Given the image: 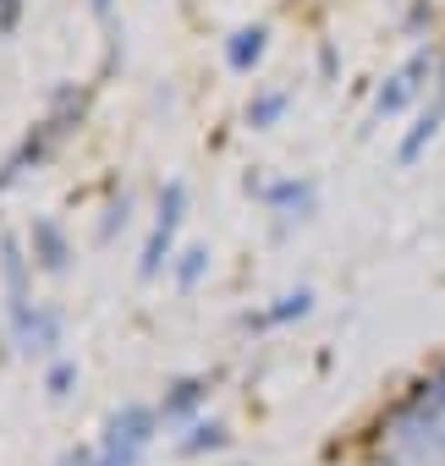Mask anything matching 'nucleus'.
<instances>
[{
  "label": "nucleus",
  "instance_id": "f257e3e1",
  "mask_svg": "<svg viewBox=\"0 0 445 466\" xmlns=\"http://www.w3.org/2000/svg\"><path fill=\"white\" fill-rule=\"evenodd\" d=\"M379 461L385 466H445V417H429L401 400L385 422Z\"/></svg>",
  "mask_w": 445,
  "mask_h": 466
},
{
  "label": "nucleus",
  "instance_id": "f03ea898",
  "mask_svg": "<svg viewBox=\"0 0 445 466\" xmlns=\"http://www.w3.org/2000/svg\"><path fill=\"white\" fill-rule=\"evenodd\" d=\"M440 50H434V39L429 45H418L379 88H374V121H390V116H401L407 105H418V99H429V88H434V77H440Z\"/></svg>",
  "mask_w": 445,
  "mask_h": 466
},
{
  "label": "nucleus",
  "instance_id": "7ed1b4c3",
  "mask_svg": "<svg viewBox=\"0 0 445 466\" xmlns=\"http://www.w3.org/2000/svg\"><path fill=\"white\" fill-rule=\"evenodd\" d=\"M154 428H160V411H149V406H121V411H110V422H105V433H99V466H138L143 461V450H149V439H154Z\"/></svg>",
  "mask_w": 445,
  "mask_h": 466
},
{
  "label": "nucleus",
  "instance_id": "20e7f679",
  "mask_svg": "<svg viewBox=\"0 0 445 466\" xmlns=\"http://www.w3.org/2000/svg\"><path fill=\"white\" fill-rule=\"evenodd\" d=\"M181 219H187V187H181V181H165V187H160V214H154V230H149L143 258H138V275H143V280H154V275L171 264V248H176Z\"/></svg>",
  "mask_w": 445,
  "mask_h": 466
},
{
  "label": "nucleus",
  "instance_id": "39448f33",
  "mask_svg": "<svg viewBox=\"0 0 445 466\" xmlns=\"http://www.w3.org/2000/svg\"><path fill=\"white\" fill-rule=\"evenodd\" d=\"M248 192L270 208V214H281V230L297 219H314V208H319V181H308V176H286V181H259V176H248Z\"/></svg>",
  "mask_w": 445,
  "mask_h": 466
},
{
  "label": "nucleus",
  "instance_id": "423d86ee",
  "mask_svg": "<svg viewBox=\"0 0 445 466\" xmlns=\"http://www.w3.org/2000/svg\"><path fill=\"white\" fill-rule=\"evenodd\" d=\"M12 340H17L23 357H50L61 346V313L56 308H39V302L17 308L12 313Z\"/></svg>",
  "mask_w": 445,
  "mask_h": 466
},
{
  "label": "nucleus",
  "instance_id": "0eeeda50",
  "mask_svg": "<svg viewBox=\"0 0 445 466\" xmlns=\"http://www.w3.org/2000/svg\"><path fill=\"white\" fill-rule=\"evenodd\" d=\"M440 132H445V61H440V77H434V88H429V99H423V110H418V121H412V132L401 137L396 159H401V165H418L423 148H429Z\"/></svg>",
  "mask_w": 445,
  "mask_h": 466
},
{
  "label": "nucleus",
  "instance_id": "6e6552de",
  "mask_svg": "<svg viewBox=\"0 0 445 466\" xmlns=\"http://www.w3.org/2000/svg\"><path fill=\"white\" fill-rule=\"evenodd\" d=\"M264 50H270V28H264V23H248V28H237V34L226 39V66H232L237 77H248V72L264 61Z\"/></svg>",
  "mask_w": 445,
  "mask_h": 466
},
{
  "label": "nucleus",
  "instance_id": "1a4fd4ad",
  "mask_svg": "<svg viewBox=\"0 0 445 466\" xmlns=\"http://www.w3.org/2000/svg\"><path fill=\"white\" fill-rule=\"evenodd\" d=\"M28 242H34V258H39V269L61 275V269L72 264V248H67V230H61L56 219H34V230H28Z\"/></svg>",
  "mask_w": 445,
  "mask_h": 466
},
{
  "label": "nucleus",
  "instance_id": "9d476101",
  "mask_svg": "<svg viewBox=\"0 0 445 466\" xmlns=\"http://www.w3.org/2000/svg\"><path fill=\"white\" fill-rule=\"evenodd\" d=\"M0 269H6V313L28 308V258H23V242L17 237L0 242Z\"/></svg>",
  "mask_w": 445,
  "mask_h": 466
},
{
  "label": "nucleus",
  "instance_id": "9b49d317",
  "mask_svg": "<svg viewBox=\"0 0 445 466\" xmlns=\"http://www.w3.org/2000/svg\"><path fill=\"white\" fill-rule=\"evenodd\" d=\"M308 308H314V291H308V286H297V291L275 297V308H264V313H248V324H254V329H275V324L308 319Z\"/></svg>",
  "mask_w": 445,
  "mask_h": 466
},
{
  "label": "nucleus",
  "instance_id": "f8f14e48",
  "mask_svg": "<svg viewBox=\"0 0 445 466\" xmlns=\"http://www.w3.org/2000/svg\"><path fill=\"white\" fill-rule=\"evenodd\" d=\"M203 400H209V379H176L160 411H165V422H187Z\"/></svg>",
  "mask_w": 445,
  "mask_h": 466
},
{
  "label": "nucleus",
  "instance_id": "ddd939ff",
  "mask_svg": "<svg viewBox=\"0 0 445 466\" xmlns=\"http://www.w3.org/2000/svg\"><path fill=\"white\" fill-rule=\"evenodd\" d=\"M286 110H292V88H264V94L248 99V127L254 132H270V127H281Z\"/></svg>",
  "mask_w": 445,
  "mask_h": 466
},
{
  "label": "nucleus",
  "instance_id": "4468645a",
  "mask_svg": "<svg viewBox=\"0 0 445 466\" xmlns=\"http://www.w3.org/2000/svg\"><path fill=\"white\" fill-rule=\"evenodd\" d=\"M220 444H226V422H192L187 439H176L181 455H203V450H220Z\"/></svg>",
  "mask_w": 445,
  "mask_h": 466
},
{
  "label": "nucleus",
  "instance_id": "2eb2a0df",
  "mask_svg": "<svg viewBox=\"0 0 445 466\" xmlns=\"http://www.w3.org/2000/svg\"><path fill=\"white\" fill-rule=\"evenodd\" d=\"M171 275H176V286H181V291H192V286L209 275V248H187L181 258H171Z\"/></svg>",
  "mask_w": 445,
  "mask_h": 466
},
{
  "label": "nucleus",
  "instance_id": "dca6fc26",
  "mask_svg": "<svg viewBox=\"0 0 445 466\" xmlns=\"http://www.w3.org/2000/svg\"><path fill=\"white\" fill-rule=\"evenodd\" d=\"M72 384H78V368H72V362H50V373H45V390H50L56 400H67V395H72Z\"/></svg>",
  "mask_w": 445,
  "mask_h": 466
},
{
  "label": "nucleus",
  "instance_id": "f3484780",
  "mask_svg": "<svg viewBox=\"0 0 445 466\" xmlns=\"http://www.w3.org/2000/svg\"><path fill=\"white\" fill-rule=\"evenodd\" d=\"M127 219H132V198H127V192H121V203H110V219H105V230H99V237H105V242H110V237H116V230H121V225H127Z\"/></svg>",
  "mask_w": 445,
  "mask_h": 466
},
{
  "label": "nucleus",
  "instance_id": "a211bd4d",
  "mask_svg": "<svg viewBox=\"0 0 445 466\" xmlns=\"http://www.w3.org/2000/svg\"><path fill=\"white\" fill-rule=\"evenodd\" d=\"M17 23H23V0H0V39L17 34Z\"/></svg>",
  "mask_w": 445,
  "mask_h": 466
},
{
  "label": "nucleus",
  "instance_id": "6ab92c4d",
  "mask_svg": "<svg viewBox=\"0 0 445 466\" xmlns=\"http://www.w3.org/2000/svg\"><path fill=\"white\" fill-rule=\"evenodd\" d=\"M88 6H94V17H110V6H116V0H88Z\"/></svg>",
  "mask_w": 445,
  "mask_h": 466
}]
</instances>
